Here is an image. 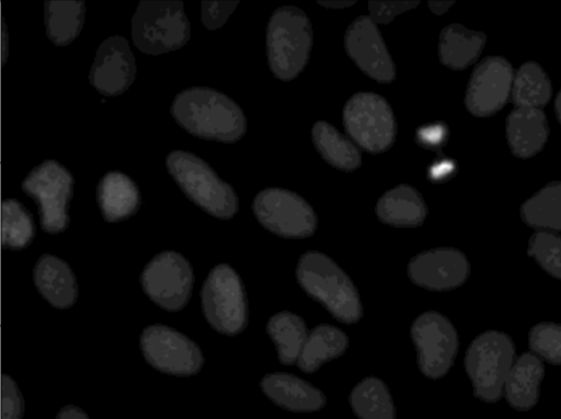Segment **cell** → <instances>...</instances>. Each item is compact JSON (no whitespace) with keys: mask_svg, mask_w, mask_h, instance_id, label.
<instances>
[{"mask_svg":"<svg viewBox=\"0 0 561 419\" xmlns=\"http://www.w3.org/2000/svg\"><path fill=\"white\" fill-rule=\"evenodd\" d=\"M35 236V224L31 213L22 203L8 199L2 203V245L7 249L21 250Z\"/></svg>","mask_w":561,"mask_h":419,"instance_id":"32","label":"cell"},{"mask_svg":"<svg viewBox=\"0 0 561 419\" xmlns=\"http://www.w3.org/2000/svg\"><path fill=\"white\" fill-rule=\"evenodd\" d=\"M56 419H90L89 416L79 407L68 405L62 407Z\"/></svg>","mask_w":561,"mask_h":419,"instance_id":"40","label":"cell"},{"mask_svg":"<svg viewBox=\"0 0 561 419\" xmlns=\"http://www.w3.org/2000/svg\"><path fill=\"white\" fill-rule=\"evenodd\" d=\"M556 113L559 120V123L561 125V90L559 91L557 98H556Z\"/></svg>","mask_w":561,"mask_h":419,"instance_id":"43","label":"cell"},{"mask_svg":"<svg viewBox=\"0 0 561 419\" xmlns=\"http://www.w3.org/2000/svg\"><path fill=\"white\" fill-rule=\"evenodd\" d=\"M410 335L422 374L431 380L445 376L459 348V337L451 321L438 312L428 310L413 320Z\"/></svg>","mask_w":561,"mask_h":419,"instance_id":"10","label":"cell"},{"mask_svg":"<svg viewBox=\"0 0 561 419\" xmlns=\"http://www.w3.org/2000/svg\"><path fill=\"white\" fill-rule=\"evenodd\" d=\"M513 339L500 330H486L468 346L465 369L474 396L493 404L503 397L505 381L516 360Z\"/></svg>","mask_w":561,"mask_h":419,"instance_id":"3","label":"cell"},{"mask_svg":"<svg viewBox=\"0 0 561 419\" xmlns=\"http://www.w3.org/2000/svg\"><path fill=\"white\" fill-rule=\"evenodd\" d=\"M543 376L545 362L530 351L520 353L505 381L503 397L515 410H530L538 403Z\"/></svg>","mask_w":561,"mask_h":419,"instance_id":"19","label":"cell"},{"mask_svg":"<svg viewBox=\"0 0 561 419\" xmlns=\"http://www.w3.org/2000/svg\"><path fill=\"white\" fill-rule=\"evenodd\" d=\"M295 273L302 291L336 320L351 325L362 318L363 306L355 284L327 254L305 252L297 262Z\"/></svg>","mask_w":561,"mask_h":419,"instance_id":"2","label":"cell"},{"mask_svg":"<svg viewBox=\"0 0 561 419\" xmlns=\"http://www.w3.org/2000/svg\"><path fill=\"white\" fill-rule=\"evenodd\" d=\"M252 210L265 229L283 238H307L317 228V215L312 207L288 190H262L254 197Z\"/></svg>","mask_w":561,"mask_h":419,"instance_id":"11","label":"cell"},{"mask_svg":"<svg viewBox=\"0 0 561 419\" xmlns=\"http://www.w3.org/2000/svg\"><path fill=\"white\" fill-rule=\"evenodd\" d=\"M348 347V338L340 328L321 324L308 332L297 366L304 373H314L324 363L341 356Z\"/></svg>","mask_w":561,"mask_h":419,"instance_id":"24","label":"cell"},{"mask_svg":"<svg viewBox=\"0 0 561 419\" xmlns=\"http://www.w3.org/2000/svg\"><path fill=\"white\" fill-rule=\"evenodd\" d=\"M176 123L190 134L208 140L234 143L247 129L240 106L226 94L193 87L176 94L171 104Z\"/></svg>","mask_w":561,"mask_h":419,"instance_id":"1","label":"cell"},{"mask_svg":"<svg viewBox=\"0 0 561 419\" xmlns=\"http://www.w3.org/2000/svg\"><path fill=\"white\" fill-rule=\"evenodd\" d=\"M407 272L411 282L422 288L447 292L461 286L468 280L470 263L456 248H435L414 256Z\"/></svg>","mask_w":561,"mask_h":419,"instance_id":"14","label":"cell"},{"mask_svg":"<svg viewBox=\"0 0 561 419\" xmlns=\"http://www.w3.org/2000/svg\"><path fill=\"white\" fill-rule=\"evenodd\" d=\"M419 1H369L370 19L377 24H388L400 13L415 8Z\"/></svg>","mask_w":561,"mask_h":419,"instance_id":"37","label":"cell"},{"mask_svg":"<svg viewBox=\"0 0 561 419\" xmlns=\"http://www.w3.org/2000/svg\"><path fill=\"white\" fill-rule=\"evenodd\" d=\"M454 1H428V8L437 15L445 13Z\"/></svg>","mask_w":561,"mask_h":419,"instance_id":"41","label":"cell"},{"mask_svg":"<svg viewBox=\"0 0 561 419\" xmlns=\"http://www.w3.org/2000/svg\"><path fill=\"white\" fill-rule=\"evenodd\" d=\"M23 397L15 382L7 374L1 385V419H22Z\"/></svg>","mask_w":561,"mask_h":419,"instance_id":"35","label":"cell"},{"mask_svg":"<svg viewBox=\"0 0 561 419\" xmlns=\"http://www.w3.org/2000/svg\"><path fill=\"white\" fill-rule=\"evenodd\" d=\"M145 360L156 370L176 376H190L203 365V354L195 342L179 331L152 325L140 336Z\"/></svg>","mask_w":561,"mask_h":419,"instance_id":"13","label":"cell"},{"mask_svg":"<svg viewBox=\"0 0 561 419\" xmlns=\"http://www.w3.org/2000/svg\"><path fill=\"white\" fill-rule=\"evenodd\" d=\"M528 348L541 361L561 365V324L541 321L528 332Z\"/></svg>","mask_w":561,"mask_h":419,"instance_id":"34","label":"cell"},{"mask_svg":"<svg viewBox=\"0 0 561 419\" xmlns=\"http://www.w3.org/2000/svg\"><path fill=\"white\" fill-rule=\"evenodd\" d=\"M311 46L312 29L305 12L293 5L274 11L267 24L266 50L277 78H296L308 63Z\"/></svg>","mask_w":561,"mask_h":419,"instance_id":"5","label":"cell"},{"mask_svg":"<svg viewBox=\"0 0 561 419\" xmlns=\"http://www.w3.org/2000/svg\"><path fill=\"white\" fill-rule=\"evenodd\" d=\"M260 386L272 403L293 412L318 411L324 407L327 400L319 388L289 373L266 374Z\"/></svg>","mask_w":561,"mask_h":419,"instance_id":"18","label":"cell"},{"mask_svg":"<svg viewBox=\"0 0 561 419\" xmlns=\"http://www.w3.org/2000/svg\"><path fill=\"white\" fill-rule=\"evenodd\" d=\"M375 211L380 222L393 227H417L427 214L422 195L408 184L387 191L378 200Z\"/></svg>","mask_w":561,"mask_h":419,"instance_id":"23","label":"cell"},{"mask_svg":"<svg viewBox=\"0 0 561 419\" xmlns=\"http://www.w3.org/2000/svg\"><path fill=\"white\" fill-rule=\"evenodd\" d=\"M549 135L541 109L515 107L506 118V137L512 152L528 158L539 152Z\"/></svg>","mask_w":561,"mask_h":419,"instance_id":"22","label":"cell"},{"mask_svg":"<svg viewBox=\"0 0 561 419\" xmlns=\"http://www.w3.org/2000/svg\"><path fill=\"white\" fill-rule=\"evenodd\" d=\"M312 141L322 158L333 167L353 171L360 166V151L356 144L329 123L319 121L313 125Z\"/></svg>","mask_w":561,"mask_h":419,"instance_id":"29","label":"cell"},{"mask_svg":"<svg viewBox=\"0 0 561 419\" xmlns=\"http://www.w3.org/2000/svg\"><path fill=\"white\" fill-rule=\"evenodd\" d=\"M527 253L550 276L561 281V236L552 231H535L528 240Z\"/></svg>","mask_w":561,"mask_h":419,"instance_id":"33","label":"cell"},{"mask_svg":"<svg viewBox=\"0 0 561 419\" xmlns=\"http://www.w3.org/2000/svg\"><path fill=\"white\" fill-rule=\"evenodd\" d=\"M140 282L144 292L159 307L178 312L191 297L194 274L192 265L182 254L163 251L148 262Z\"/></svg>","mask_w":561,"mask_h":419,"instance_id":"12","label":"cell"},{"mask_svg":"<svg viewBox=\"0 0 561 419\" xmlns=\"http://www.w3.org/2000/svg\"><path fill=\"white\" fill-rule=\"evenodd\" d=\"M85 4L82 0L45 2L44 19L49 39L58 46L70 44L81 32Z\"/></svg>","mask_w":561,"mask_h":419,"instance_id":"28","label":"cell"},{"mask_svg":"<svg viewBox=\"0 0 561 419\" xmlns=\"http://www.w3.org/2000/svg\"><path fill=\"white\" fill-rule=\"evenodd\" d=\"M266 332L276 348L278 361L285 365L296 364L309 332L305 320L295 313L278 312L267 320Z\"/></svg>","mask_w":561,"mask_h":419,"instance_id":"26","label":"cell"},{"mask_svg":"<svg viewBox=\"0 0 561 419\" xmlns=\"http://www.w3.org/2000/svg\"><path fill=\"white\" fill-rule=\"evenodd\" d=\"M513 68L503 57L484 58L472 71L465 103L476 116H490L501 110L512 92Z\"/></svg>","mask_w":561,"mask_h":419,"instance_id":"15","label":"cell"},{"mask_svg":"<svg viewBox=\"0 0 561 419\" xmlns=\"http://www.w3.org/2000/svg\"><path fill=\"white\" fill-rule=\"evenodd\" d=\"M319 4L323 5L324 8H331V9H343L347 8L355 3L353 0H329V1H318Z\"/></svg>","mask_w":561,"mask_h":419,"instance_id":"42","label":"cell"},{"mask_svg":"<svg viewBox=\"0 0 561 419\" xmlns=\"http://www.w3.org/2000/svg\"><path fill=\"white\" fill-rule=\"evenodd\" d=\"M33 280L42 296L56 308L72 306L78 285L71 268L61 259L43 254L36 262Z\"/></svg>","mask_w":561,"mask_h":419,"instance_id":"21","label":"cell"},{"mask_svg":"<svg viewBox=\"0 0 561 419\" xmlns=\"http://www.w3.org/2000/svg\"><path fill=\"white\" fill-rule=\"evenodd\" d=\"M344 45L348 56L367 76L383 83L394 79V64L370 16L360 15L350 24Z\"/></svg>","mask_w":561,"mask_h":419,"instance_id":"16","label":"cell"},{"mask_svg":"<svg viewBox=\"0 0 561 419\" xmlns=\"http://www.w3.org/2000/svg\"><path fill=\"white\" fill-rule=\"evenodd\" d=\"M350 405L359 419H396V408L387 385L378 377L368 376L352 389Z\"/></svg>","mask_w":561,"mask_h":419,"instance_id":"30","label":"cell"},{"mask_svg":"<svg viewBox=\"0 0 561 419\" xmlns=\"http://www.w3.org/2000/svg\"><path fill=\"white\" fill-rule=\"evenodd\" d=\"M485 39L482 32L471 31L456 23L449 24L439 36V59L451 69H463L478 58Z\"/></svg>","mask_w":561,"mask_h":419,"instance_id":"25","label":"cell"},{"mask_svg":"<svg viewBox=\"0 0 561 419\" xmlns=\"http://www.w3.org/2000/svg\"><path fill=\"white\" fill-rule=\"evenodd\" d=\"M343 124L351 139L373 154L391 147L397 134L390 105L373 92H358L348 99L343 110Z\"/></svg>","mask_w":561,"mask_h":419,"instance_id":"9","label":"cell"},{"mask_svg":"<svg viewBox=\"0 0 561 419\" xmlns=\"http://www.w3.org/2000/svg\"><path fill=\"white\" fill-rule=\"evenodd\" d=\"M167 168L183 193L208 214L228 219L237 213L233 189L196 155L174 150L167 157Z\"/></svg>","mask_w":561,"mask_h":419,"instance_id":"4","label":"cell"},{"mask_svg":"<svg viewBox=\"0 0 561 419\" xmlns=\"http://www.w3.org/2000/svg\"><path fill=\"white\" fill-rule=\"evenodd\" d=\"M131 38L142 53L159 55L184 46L191 26L180 0H144L131 18Z\"/></svg>","mask_w":561,"mask_h":419,"instance_id":"6","label":"cell"},{"mask_svg":"<svg viewBox=\"0 0 561 419\" xmlns=\"http://www.w3.org/2000/svg\"><path fill=\"white\" fill-rule=\"evenodd\" d=\"M447 136L448 129L442 123L423 126L416 133V139L424 148L440 147L447 140Z\"/></svg>","mask_w":561,"mask_h":419,"instance_id":"38","label":"cell"},{"mask_svg":"<svg viewBox=\"0 0 561 419\" xmlns=\"http://www.w3.org/2000/svg\"><path fill=\"white\" fill-rule=\"evenodd\" d=\"M455 172V165L450 160H442L433 165L430 174L433 181H444Z\"/></svg>","mask_w":561,"mask_h":419,"instance_id":"39","label":"cell"},{"mask_svg":"<svg viewBox=\"0 0 561 419\" xmlns=\"http://www.w3.org/2000/svg\"><path fill=\"white\" fill-rule=\"evenodd\" d=\"M516 107L541 109L551 98V82L535 61L523 64L514 75L512 92Z\"/></svg>","mask_w":561,"mask_h":419,"instance_id":"31","label":"cell"},{"mask_svg":"<svg viewBox=\"0 0 561 419\" xmlns=\"http://www.w3.org/2000/svg\"><path fill=\"white\" fill-rule=\"evenodd\" d=\"M203 313L218 332L234 336L248 324V301L239 274L228 264H218L208 273L202 291Z\"/></svg>","mask_w":561,"mask_h":419,"instance_id":"7","label":"cell"},{"mask_svg":"<svg viewBox=\"0 0 561 419\" xmlns=\"http://www.w3.org/2000/svg\"><path fill=\"white\" fill-rule=\"evenodd\" d=\"M239 1H202L201 19L208 30L221 27Z\"/></svg>","mask_w":561,"mask_h":419,"instance_id":"36","label":"cell"},{"mask_svg":"<svg viewBox=\"0 0 561 419\" xmlns=\"http://www.w3.org/2000/svg\"><path fill=\"white\" fill-rule=\"evenodd\" d=\"M135 75V57L127 39L119 35L104 39L91 66V84L103 95H118L131 86Z\"/></svg>","mask_w":561,"mask_h":419,"instance_id":"17","label":"cell"},{"mask_svg":"<svg viewBox=\"0 0 561 419\" xmlns=\"http://www.w3.org/2000/svg\"><path fill=\"white\" fill-rule=\"evenodd\" d=\"M520 217L536 231H561V181L548 183L526 200Z\"/></svg>","mask_w":561,"mask_h":419,"instance_id":"27","label":"cell"},{"mask_svg":"<svg viewBox=\"0 0 561 419\" xmlns=\"http://www.w3.org/2000/svg\"><path fill=\"white\" fill-rule=\"evenodd\" d=\"M73 182L72 174L55 160L43 161L23 180L22 190L37 204L45 231L58 234L68 227Z\"/></svg>","mask_w":561,"mask_h":419,"instance_id":"8","label":"cell"},{"mask_svg":"<svg viewBox=\"0 0 561 419\" xmlns=\"http://www.w3.org/2000/svg\"><path fill=\"white\" fill-rule=\"evenodd\" d=\"M96 201L104 219L116 223L129 218L138 211L141 194L127 174L110 171L98 183Z\"/></svg>","mask_w":561,"mask_h":419,"instance_id":"20","label":"cell"}]
</instances>
